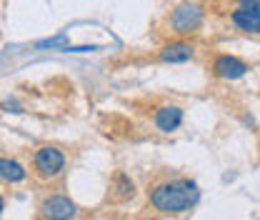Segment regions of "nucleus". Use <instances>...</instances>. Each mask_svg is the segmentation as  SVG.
<instances>
[{
	"label": "nucleus",
	"mask_w": 260,
	"mask_h": 220,
	"mask_svg": "<svg viewBox=\"0 0 260 220\" xmlns=\"http://www.w3.org/2000/svg\"><path fill=\"white\" fill-rule=\"evenodd\" d=\"M258 153H260V148H258Z\"/></svg>",
	"instance_id": "13"
},
{
	"label": "nucleus",
	"mask_w": 260,
	"mask_h": 220,
	"mask_svg": "<svg viewBox=\"0 0 260 220\" xmlns=\"http://www.w3.org/2000/svg\"><path fill=\"white\" fill-rule=\"evenodd\" d=\"M183 123H185V110L180 105H175V103H162V105H158L153 110V125H155L158 133L170 135V133L180 130Z\"/></svg>",
	"instance_id": "8"
},
{
	"label": "nucleus",
	"mask_w": 260,
	"mask_h": 220,
	"mask_svg": "<svg viewBox=\"0 0 260 220\" xmlns=\"http://www.w3.org/2000/svg\"><path fill=\"white\" fill-rule=\"evenodd\" d=\"M148 203L153 205V210H158L162 215H180V213H190L195 205L200 203V188L190 178H165L160 183H155L148 190Z\"/></svg>",
	"instance_id": "1"
},
{
	"label": "nucleus",
	"mask_w": 260,
	"mask_h": 220,
	"mask_svg": "<svg viewBox=\"0 0 260 220\" xmlns=\"http://www.w3.org/2000/svg\"><path fill=\"white\" fill-rule=\"evenodd\" d=\"M68 168V155L58 145H40L32 153V175L40 180H55Z\"/></svg>",
	"instance_id": "3"
},
{
	"label": "nucleus",
	"mask_w": 260,
	"mask_h": 220,
	"mask_svg": "<svg viewBox=\"0 0 260 220\" xmlns=\"http://www.w3.org/2000/svg\"><path fill=\"white\" fill-rule=\"evenodd\" d=\"M233 3H245V0H233Z\"/></svg>",
	"instance_id": "12"
},
{
	"label": "nucleus",
	"mask_w": 260,
	"mask_h": 220,
	"mask_svg": "<svg viewBox=\"0 0 260 220\" xmlns=\"http://www.w3.org/2000/svg\"><path fill=\"white\" fill-rule=\"evenodd\" d=\"M0 180H5L8 185H18L28 180V168L10 155H0Z\"/></svg>",
	"instance_id": "9"
},
{
	"label": "nucleus",
	"mask_w": 260,
	"mask_h": 220,
	"mask_svg": "<svg viewBox=\"0 0 260 220\" xmlns=\"http://www.w3.org/2000/svg\"><path fill=\"white\" fill-rule=\"evenodd\" d=\"M230 25L245 35H260V0L238 3L230 10Z\"/></svg>",
	"instance_id": "6"
},
{
	"label": "nucleus",
	"mask_w": 260,
	"mask_h": 220,
	"mask_svg": "<svg viewBox=\"0 0 260 220\" xmlns=\"http://www.w3.org/2000/svg\"><path fill=\"white\" fill-rule=\"evenodd\" d=\"M198 45L193 38H170L155 50V60L162 65H183L195 60Z\"/></svg>",
	"instance_id": "4"
},
{
	"label": "nucleus",
	"mask_w": 260,
	"mask_h": 220,
	"mask_svg": "<svg viewBox=\"0 0 260 220\" xmlns=\"http://www.w3.org/2000/svg\"><path fill=\"white\" fill-rule=\"evenodd\" d=\"M108 198L115 200V203L133 200V198H135V180L130 178L128 173L118 170V173L113 175V180H110V195H108Z\"/></svg>",
	"instance_id": "10"
},
{
	"label": "nucleus",
	"mask_w": 260,
	"mask_h": 220,
	"mask_svg": "<svg viewBox=\"0 0 260 220\" xmlns=\"http://www.w3.org/2000/svg\"><path fill=\"white\" fill-rule=\"evenodd\" d=\"M3 210H5V198H3V193H0V215H3Z\"/></svg>",
	"instance_id": "11"
},
{
	"label": "nucleus",
	"mask_w": 260,
	"mask_h": 220,
	"mask_svg": "<svg viewBox=\"0 0 260 220\" xmlns=\"http://www.w3.org/2000/svg\"><path fill=\"white\" fill-rule=\"evenodd\" d=\"M248 70H250V65L245 63L243 58L230 55V53H218V55L210 60V73H213V78L225 80V83H233V80L245 78Z\"/></svg>",
	"instance_id": "7"
},
{
	"label": "nucleus",
	"mask_w": 260,
	"mask_h": 220,
	"mask_svg": "<svg viewBox=\"0 0 260 220\" xmlns=\"http://www.w3.org/2000/svg\"><path fill=\"white\" fill-rule=\"evenodd\" d=\"M40 218L43 220H75L78 218V203L65 193H50L40 200Z\"/></svg>",
	"instance_id": "5"
},
{
	"label": "nucleus",
	"mask_w": 260,
	"mask_h": 220,
	"mask_svg": "<svg viewBox=\"0 0 260 220\" xmlns=\"http://www.w3.org/2000/svg\"><path fill=\"white\" fill-rule=\"evenodd\" d=\"M208 20V10L200 0H180L170 8L165 18V28L173 38H195Z\"/></svg>",
	"instance_id": "2"
}]
</instances>
